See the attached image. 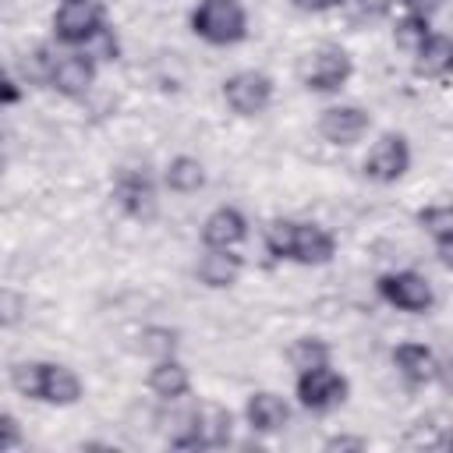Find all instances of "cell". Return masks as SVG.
<instances>
[{"mask_svg": "<svg viewBox=\"0 0 453 453\" xmlns=\"http://www.w3.org/2000/svg\"><path fill=\"white\" fill-rule=\"evenodd\" d=\"M265 251L273 258H287L297 265H326L336 255V237L326 226L315 223H294V219H276L265 226Z\"/></svg>", "mask_w": 453, "mask_h": 453, "instance_id": "1", "label": "cell"}, {"mask_svg": "<svg viewBox=\"0 0 453 453\" xmlns=\"http://www.w3.org/2000/svg\"><path fill=\"white\" fill-rule=\"evenodd\" d=\"M11 386L25 400H39L53 407H71L81 400V379L67 365H53V361H18L11 368Z\"/></svg>", "mask_w": 453, "mask_h": 453, "instance_id": "2", "label": "cell"}, {"mask_svg": "<svg viewBox=\"0 0 453 453\" xmlns=\"http://www.w3.org/2000/svg\"><path fill=\"white\" fill-rule=\"evenodd\" d=\"M191 32L212 46H234L248 35V14L237 0H198L191 11Z\"/></svg>", "mask_w": 453, "mask_h": 453, "instance_id": "3", "label": "cell"}, {"mask_svg": "<svg viewBox=\"0 0 453 453\" xmlns=\"http://www.w3.org/2000/svg\"><path fill=\"white\" fill-rule=\"evenodd\" d=\"M301 85L308 88V92H322V96H329V92H340L347 81H350V74H354V60H350V53L347 50H340V46H319V50H311L304 60H301Z\"/></svg>", "mask_w": 453, "mask_h": 453, "instance_id": "4", "label": "cell"}, {"mask_svg": "<svg viewBox=\"0 0 453 453\" xmlns=\"http://www.w3.org/2000/svg\"><path fill=\"white\" fill-rule=\"evenodd\" d=\"M375 290H379V297H382L389 308L407 311V315H425V311H432V304H435L432 283H428L421 273H414V269L382 273L379 283H375Z\"/></svg>", "mask_w": 453, "mask_h": 453, "instance_id": "5", "label": "cell"}, {"mask_svg": "<svg viewBox=\"0 0 453 453\" xmlns=\"http://www.w3.org/2000/svg\"><path fill=\"white\" fill-rule=\"evenodd\" d=\"M297 403L304 411H315V414H326L333 407H340L347 400V379L326 361V365H311V368H301L297 372Z\"/></svg>", "mask_w": 453, "mask_h": 453, "instance_id": "6", "label": "cell"}, {"mask_svg": "<svg viewBox=\"0 0 453 453\" xmlns=\"http://www.w3.org/2000/svg\"><path fill=\"white\" fill-rule=\"evenodd\" d=\"M106 28V7L99 0H71L53 14V35L64 46H88Z\"/></svg>", "mask_w": 453, "mask_h": 453, "instance_id": "7", "label": "cell"}, {"mask_svg": "<svg viewBox=\"0 0 453 453\" xmlns=\"http://www.w3.org/2000/svg\"><path fill=\"white\" fill-rule=\"evenodd\" d=\"M223 99L237 117H258L273 103V78L262 71H237L223 81Z\"/></svg>", "mask_w": 453, "mask_h": 453, "instance_id": "8", "label": "cell"}, {"mask_svg": "<svg viewBox=\"0 0 453 453\" xmlns=\"http://www.w3.org/2000/svg\"><path fill=\"white\" fill-rule=\"evenodd\" d=\"M42 81H46L50 88H57L60 96L78 99V96H85V92L92 88V81H96V60H92L88 53H57V57L46 60Z\"/></svg>", "mask_w": 453, "mask_h": 453, "instance_id": "9", "label": "cell"}, {"mask_svg": "<svg viewBox=\"0 0 453 453\" xmlns=\"http://www.w3.org/2000/svg\"><path fill=\"white\" fill-rule=\"evenodd\" d=\"M411 170V145L403 134L386 131L365 156V177L379 180V184H393Z\"/></svg>", "mask_w": 453, "mask_h": 453, "instance_id": "10", "label": "cell"}, {"mask_svg": "<svg viewBox=\"0 0 453 453\" xmlns=\"http://www.w3.org/2000/svg\"><path fill=\"white\" fill-rule=\"evenodd\" d=\"M113 202L120 205L124 216L131 219H152L156 216V184L145 170H120L113 177Z\"/></svg>", "mask_w": 453, "mask_h": 453, "instance_id": "11", "label": "cell"}, {"mask_svg": "<svg viewBox=\"0 0 453 453\" xmlns=\"http://www.w3.org/2000/svg\"><path fill=\"white\" fill-rule=\"evenodd\" d=\"M372 127L368 110L354 106V103H340V106H326L319 113V134L329 145H354L365 138V131Z\"/></svg>", "mask_w": 453, "mask_h": 453, "instance_id": "12", "label": "cell"}, {"mask_svg": "<svg viewBox=\"0 0 453 453\" xmlns=\"http://www.w3.org/2000/svg\"><path fill=\"white\" fill-rule=\"evenodd\" d=\"M248 237V219L234 205H219L202 223V244L205 248H237Z\"/></svg>", "mask_w": 453, "mask_h": 453, "instance_id": "13", "label": "cell"}, {"mask_svg": "<svg viewBox=\"0 0 453 453\" xmlns=\"http://www.w3.org/2000/svg\"><path fill=\"white\" fill-rule=\"evenodd\" d=\"M244 273V258L234 251V248H205L198 265H195V276L212 287V290H223V287H234Z\"/></svg>", "mask_w": 453, "mask_h": 453, "instance_id": "14", "label": "cell"}, {"mask_svg": "<svg viewBox=\"0 0 453 453\" xmlns=\"http://www.w3.org/2000/svg\"><path fill=\"white\" fill-rule=\"evenodd\" d=\"M244 421L251 425V432H262V435L280 432L290 421V403L280 393H269V389L251 393L248 403H244Z\"/></svg>", "mask_w": 453, "mask_h": 453, "instance_id": "15", "label": "cell"}, {"mask_svg": "<svg viewBox=\"0 0 453 453\" xmlns=\"http://www.w3.org/2000/svg\"><path fill=\"white\" fill-rule=\"evenodd\" d=\"M393 365H396V372H400L411 386H425V382H432V379L439 375V357L432 354V347L414 343V340L393 347Z\"/></svg>", "mask_w": 453, "mask_h": 453, "instance_id": "16", "label": "cell"}, {"mask_svg": "<svg viewBox=\"0 0 453 453\" xmlns=\"http://www.w3.org/2000/svg\"><path fill=\"white\" fill-rule=\"evenodd\" d=\"M149 389H152L159 400L173 403V400L188 396L191 375H188V368H184L173 354H166V357H156V365L149 368Z\"/></svg>", "mask_w": 453, "mask_h": 453, "instance_id": "17", "label": "cell"}, {"mask_svg": "<svg viewBox=\"0 0 453 453\" xmlns=\"http://www.w3.org/2000/svg\"><path fill=\"white\" fill-rule=\"evenodd\" d=\"M418 223H421V230L435 241V255H439V262L449 269L453 265V209L449 205H425L421 212H418Z\"/></svg>", "mask_w": 453, "mask_h": 453, "instance_id": "18", "label": "cell"}, {"mask_svg": "<svg viewBox=\"0 0 453 453\" xmlns=\"http://www.w3.org/2000/svg\"><path fill=\"white\" fill-rule=\"evenodd\" d=\"M453 64V42L442 32H428V39L414 50V71L425 78H446Z\"/></svg>", "mask_w": 453, "mask_h": 453, "instance_id": "19", "label": "cell"}, {"mask_svg": "<svg viewBox=\"0 0 453 453\" xmlns=\"http://www.w3.org/2000/svg\"><path fill=\"white\" fill-rule=\"evenodd\" d=\"M166 188L177 191V195H195L205 188V166L195 159V156H173L166 163V173H163Z\"/></svg>", "mask_w": 453, "mask_h": 453, "instance_id": "20", "label": "cell"}, {"mask_svg": "<svg viewBox=\"0 0 453 453\" xmlns=\"http://www.w3.org/2000/svg\"><path fill=\"white\" fill-rule=\"evenodd\" d=\"M428 32H432V21H428V18L403 14V18L396 21V28H393V39H396V46H400V50L414 53V50H418V46L428 39Z\"/></svg>", "mask_w": 453, "mask_h": 453, "instance_id": "21", "label": "cell"}, {"mask_svg": "<svg viewBox=\"0 0 453 453\" xmlns=\"http://www.w3.org/2000/svg\"><path fill=\"white\" fill-rule=\"evenodd\" d=\"M329 361V347L322 343V340H315V336H301V340H294V347H290V365L301 372V368H311V365H326Z\"/></svg>", "mask_w": 453, "mask_h": 453, "instance_id": "22", "label": "cell"}, {"mask_svg": "<svg viewBox=\"0 0 453 453\" xmlns=\"http://www.w3.org/2000/svg\"><path fill=\"white\" fill-rule=\"evenodd\" d=\"M25 311H28L25 297L18 290H11V287H0V329L21 326L25 322Z\"/></svg>", "mask_w": 453, "mask_h": 453, "instance_id": "23", "label": "cell"}, {"mask_svg": "<svg viewBox=\"0 0 453 453\" xmlns=\"http://www.w3.org/2000/svg\"><path fill=\"white\" fill-rule=\"evenodd\" d=\"M173 347H177V333H173V329H159V326H149V329L142 333V350H145V354L166 357V354H173Z\"/></svg>", "mask_w": 453, "mask_h": 453, "instance_id": "24", "label": "cell"}, {"mask_svg": "<svg viewBox=\"0 0 453 453\" xmlns=\"http://www.w3.org/2000/svg\"><path fill=\"white\" fill-rule=\"evenodd\" d=\"M21 442H25V435H21L18 418L7 414V411H0V453H4V449H18Z\"/></svg>", "mask_w": 453, "mask_h": 453, "instance_id": "25", "label": "cell"}, {"mask_svg": "<svg viewBox=\"0 0 453 453\" xmlns=\"http://www.w3.org/2000/svg\"><path fill=\"white\" fill-rule=\"evenodd\" d=\"M396 4H400L407 14H418V18H428V21H432V14H439L446 0H396Z\"/></svg>", "mask_w": 453, "mask_h": 453, "instance_id": "26", "label": "cell"}, {"mask_svg": "<svg viewBox=\"0 0 453 453\" xmlns=\"http://www.w3.org/2000/svg\"><path fill=\"white\" fill-rule=\"evenodd\" d=\"M14 103H21V85L7 71H0V106H14Z\"/></svg>", "mask_w": 453, "mask_h": 453, "instance_id": "27", "label": "cell"}, {"mask_svg": "<svg viewBox=\"0 0 453 453\" xmlns=\"http://www.w3.org/2000/svg\"><path fill=\"white\" fill-rule=\"evenodd\" d=\"M368 442L361 439V435H333V439H326V449H365Z\"/></svg>", "mask_w": 453, "mask_h": 453, "instance_id": "28", "label": "cell"}, {"mask_svg": "<svg viewBox=\"0 0 453 453\" xmlns=\"http://www.w3.org/2000/svg\"><path fill=\"white\" fill-rule=\"evenodd\" d=\"M297 11H308V14H322V11H329V7H336L340 0H290Z\"/></svg>", "mask_w": 453, "mask_h": 453, "instance_id": "29", "label": "cell"}, {"mask_svg": "<svg viewBox=\"0 0 453 453\" xmlns=\"http://www.w3.org/2000/svg\"><path fill=\"white\" fill-rule=\"evenodd\" d=\"M0 173H4V156H0Z\"/></svg>", "mask_w": 453, "mask_h": 453, "instance_id": "30", "label": "cell"}, {"mask_svg": "<svg viewBox=\"0 0 453 453\" xmlns=\"http://www.w3.org/2000/svg\"><path fill=\"white\" fill-rule=\"evenodd\" d=\"M60 4H71V0H60Z\"/></svg>", "mask_w": 453, "mask_h": 453, "instance_id": "31", "label": "cell"}]
</instances>
